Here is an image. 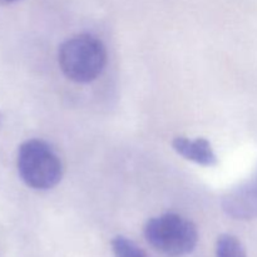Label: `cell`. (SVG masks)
I'll return each instance as SVG.
<instances>
[{"label": "cell", "mask_w": 257, "mask_h": 257, "mask_svg": "<svg viewBox=\"0 0 257 257\" xmlns=\"http://www.w3.org/2000/svg\"><path fill=\"white\" fill-rule=\"evenodd\" d=\"M222 210L235 220L257 218V173L223 197Z\"/></svg>", "instance_id": "cell-4"}, {"label": "cell", "mask_w": 257, "mask_h": 257, "mask_svg": "<svg viewBox=\"0 0 257 257\" xmlns=\"http://www.w3.org/2000/svg\"><path fill=\"white\" fill-rule=\"evenodd\" d=\"M18 172L23 182L34 190H50L60 182L63 166L48 143L29 140L18 151Z\"/></svg>", "instance_id": "cell-3"}, {"label": "cell", "mask_w": 257, "mask_h": 257, "mask_svg": "<svg viewBox=\"0 0 257 257\" xmlns=\"http://www.w3.org/2000/svg\"><path fill=\"white\" fill-rule=\"evenodd\" d=\"M172 147L178 155L191 162L206 167L217 165V157L213 152L212 146L205 138L188 140L186 137H176L172 142Z\"/></svg>", "instance_id": "cell-5"}, {"label": "cell", "mask_w": 257, "mask_h": 257, "mask_svg": "<svg viewBox=\"0 0 257 257\" xmlns=\"http://www.w3.org/2000/svg\"><path fill=\"white\" fill-rule=\"evenodd\" d=\"M216 257H247L242 242L236 236L221 235L216 242Z\"/></svg>", "instance_id": "cell-6"}, {"label": "cell", "mask_w": 257, "mask_h": 257, "mask_svg": "<svg viewBox=\"0 0 257 257\" xmlns=\"http://www.w3.org/2000/svg\"><path fill=\"white\" fill-rule=\"evenodd\" d=\"M143 232L147 242L167 257L190 255L198 242L195 223L177 213H165L151 218Z\"/></svg>", "instance_id": "cell-2"}, {"label": "cell", "mask_w": 257, "mask_h": 257, "mask_svg": "<svg viewBox=\"0 0 257 257\" xmlns=\"http://www.w3.org/2000/svg\"><path fill=\"white\" fill-rule=\"evenodd\" d=\"M3 2H8V3H13V2H18V0H3Z\"/></svg>", "instance_id": "cell-8"}, {"label": "cell", "mask_w": 257, "mask_h": 257, "mask_svg": "<svg viewBox=\"0 0 257 257\" xmlns=\"http://www.w3.org/2000/svg\"><path fill=\"white\" fill-rule=\"evenodd\" d=\"M114 257H147L145 251L124 236H115L110 242Z\"/></svg>", "instance_id": "cell-7"}, {"label": "cell", "mask_w": 257, "mask_h": 257, "mask_svg": "<svg viewBox=\"0 0 257 257\" xmlns=\"http://www.w3.org/2000/svg\"><path fill=\"white\" fill-rule=\"evenodd\" d=\"M107 62L103 43L90 34H79L65 40L58 52V63L63 74L75 83L97 79Z\"/></svg>", "instance_id": "cell-1"}]
</instances>
